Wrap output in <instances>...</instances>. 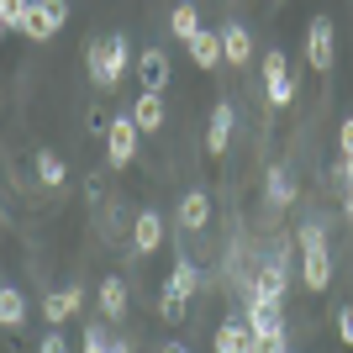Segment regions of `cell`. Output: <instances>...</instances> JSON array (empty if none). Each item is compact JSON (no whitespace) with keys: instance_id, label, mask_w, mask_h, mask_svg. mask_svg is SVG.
<instances>
[{"instance_id":"obj_8","label":"cell","mask_w":353,"mask_h":353,"mask_svg":"<svg viewBox=\"0 0 353 353\" xmlns=\"http://www.w3.org/2000/svg\"><path fill=\"white\" fill-rule=\"evenodd\" d=\"M227 143H232V101H216L211 127H206V153H211V159H221V153H227Z\"/></svg>"},{"instance_id":"obj_29","label":"cell","mask_w":353,"mask_h":353,"mask_svg":"<svg viewBox=\"0 0 353 353\" xmlns=\"http://www.w3.org/2000/svg\"><path fill=\"white\" fill-rule=\"evenodd\" d=\"M338 332H343V343H348V348H353V306H348V311H343V316H338Z\"/></svg>"},{"instance_id":"obj_20","label":"cell","mask_w":353,"mask_h":353,"mask_svg":"<svg viewBox=\"0 0 353 353\" xmlns=\"http://www.w3.org/2000/svg\"><path fill=\"white\" fill-rule=\"evenodd\" d=\"M185 301H190L185 290H174V285H163V295H159V316H163L169 327H179V322H185V311H190Z\"/></svg>"},{"instance_id":"obj_30","label":"cell","mask_w":353,"mask_h":353,"mask_svg":"<svg viewBox=\"0 0 353 353\" xmlns=\"http://www.w3.org/2000/svg\"><path fill=\"white\" fill-rule=\"evenodd\" d=\"M338 148H343V153H353V117L343 121V132H338Z\"/></svg>"},{"instance_id":"obj_11","label":"cell","mask_w":353,"mask_h":353,"mask_svg":"<svg viewBox=\"0 0 353 353\" xmlns=\"http://www.w3.org/2000/svg\"><path fill=\"white\" fill-rule=\"evenodd\" d=\"M221 59H227V53H221V32H206V27H201V32L190 37V63H195V69H216Z\"/></svg>"},{"instance_id":"obj_19","label":"cell","mask_w":353,"mask_h":353,"mask_svg":"<svg viewBox=\"0 0 353 353\" xmlns=\"http://www.w3.org/2000/svg\"><path fill=\"white\" fill-rule=\"evenodd\" d=\"M37 179H43L48 190H63V159L53 148H37Z\"/></svg>"},{"instance_id":"obj_25","label":"cell","mask_w":353,"mask_h":353,"mask_svg":"<svg viewBox=\"0 0 353 353\" xmlns=\"http://www.w3.org/2000/svg\"><path fill=\"white\" fill-rule=\"evenodd\" d=\"M280 79H290V63H285L280 48H269L264 53V85H280Z\"/></svg>"},{"instance_id":"obj_6","label":"cell","mask_w":353,"mask_h":353,"mask_svg":"<svg viewBox=\"0 0 353 353\" xmlns=\"http://www.w3.org/2000/svg\"><path fill=\"white\" fill-rule=\"evenodd\" d=\"M332 16H311V27H306V59H311V69L316 74H327L332 69Z\"/></svg>"},{"instance_id":"obj_3","label":"cell","mask_w":353,"mask_h":353,"mask_svg":"<svg viewBox=\"0 0 353 353\" xmlns=\"http://www.w3.org/2000/svg\"><path fill=\"white\" fill-rule=\"evenodd\" d=\"M63 21H69V0H32L21 37H32V43H48V37H53Z\"/></svg>"},{"instance_id":"obj_28","label":"cell","mask_w":353,"mask_h":353,"mask_svg":"<svg viewBox=\"0 0 353 353\" xmlns=\"http://www.w3.org/2000/svg\"><path fill=\"white\" fill-rule=\"evenodd\" d=\"M37 348H43V353H63V332H59V327H53V332H48V338L37 343Z\"/></svg>"},{"instance_id":"obj_32","label":"cell","mask_w":353,"mask_h":353,"mask_svg":"<svg viewBox=\"0 0 353 353\" xmlns=\"http://www.w3.org/2000/svg\"><path fill=\"white\" fill-rule=\"evenodd\" d=\"M343 216H353V190H348V206H343Z\"/></svg>"},{"instance_id":"obj_15","label":"cell","mask_w":353,"mask_h":353,"mask_svg":"<svg viewBox=\"0 0 353 353\" xmlns=\"http://www.w3.org/2000/svg\"><path fill=\"white\" fill-rule=\"evenodd\" d=\"M101 311H105V322H121V316H127V285H121L117 274L101 280Z\"/></svg>"},{"instance_id":"obj_24","label":"cell","mask_w":353,"mask_h":353,"mask_svg":"<svg viewBox=\"0 0 353 353\" xmlns=\"http://www.w3.org/2000/svg\"><path fill=\"white\" fill-rule=\"evenodd\" d=\"M269 201H274V206H290V201H295V179L285 174V169L269 174Z\"/></svg>"},{"instance_id":"obj_16","label":"cell","mask_w":353,"mask_h":353,"mask_svg":"<svg viewBox=\"0 0 353 353\" xmlns=\"http://www.w3.org/2000/svg\"><path fill=\"white\" fill-rule=\"evenodd\" d=\"M137 74H143V90H163V79H169V59H163L159 48H143Z\"/></svg>"},{"instance_id":"obj_31","label":"cell","mask_w":353,"mask_h":353,"mask_svg":"<svg viewBox=\"0 0 353 353\" xmlns=\"http://www.w3.org/2000/svg\"><path fill=\"white\" fill-rule=\"evenodd\" d=\"M343 179H348V190H353V153H343Z\"/></svg>"},{"instance_id":"obj_18","label":"cell","mask_w":353,"mask_h":353,"mask_svg":"<svg viewBox=\"0 0 353 353\" xmlns=\"http://www.w3.org/2000/svg\"><path fill=\"white\" fill-rule=\"evenodd\" d=\"M169 32H174L179 43H190L195 32H201V11H195L190 0H185V6H174V16H169Z\"/></svg>"},{"instance_id":"obj_14","label":"cell","mask_w":353,"mask_h":353,"mask_svg":"<svg viewBox=\"0 0 353 353\" xmlns=\"http://www.w3.org/2000/svg\"><path fill=\"white\" fill-rule=\"evenodd\" d=\"M132 121L143 127V132H159V127H163V95H159V90H143V95H137Z\"/></svg>"},{"instance_id":"obj_2","label":"cell","mask_w":353,"mask_h":353,"mask_svg":"<svg viewBox=\"0 0 353 353\" xmlns=\"http://www.w3.org/2000/svg\"><path fill=\"white\" fill-rule=\"evenodd\" d=\"M127 53H132V48H127V37H95V43H90V79H95V85L101 90H111L121 79V74H127Z\"/></svg>"},{"instance_id":"obj_9","label":"cell","mask_w":353,"mask_h":353,"mask_svg":"<svg viewBox=\"0 0 353 353\" xmlns=\"http://www.w3.org/2000/svg\"><path fill=\"white\" fill-rule=\"evenodd\" d=\"M174 216H179V227H185V232H201V227L211 221V195H206V190H190L185 201H179Z\"/></svg>"},{"instance_id":"obj_12","label":"cell","mask_w":353,"mask_h":353,"mask_svg":"<svg viewBox=\"0 0 353 353\" xmlns=\"http://www.w3.org/2000/svg\"><path fill=\"white\" fill-rule=\"evenodd\" d=\"M159 243H163V216H159V211H143V216L132 221V248L137 253H153Z\"/></svg>"},{"instance_id":"obj_26","label":"cell","mask_w":353,"mask_h":353,"mask_svg":"<svg viewBox=\"0 0 353 353\" xmlns=\"http://www.w3.org/2000/svg\"><path fill=\"white\" fill-rule=\"evenodd\" d=\"M85 348H90V353H105V348H121V343L105 338V327H101V322H90V327H85Z\"/></svg>"},{"instance_id":"obj_13","label":"cell","mask_w":353,"mask_h":353,"mask_svg":"<svg viewBox=\"0 0 353 353\" xmlns=\"http://www.w3.org/2000/svg\"><path fill=\"white\" fill-rule=\"evenodd\" d=\"M221 53H227L232 63H248L253 59V37H248L243 21H227V27H221Z\"/></svg>"},{"instance_id":"obj_21","label":"cell","mask_w":353,"mask_h":353,"mask_svg":"<svg viewBox=\"0 0 353 353\" xmlns=\"http://www.w3.org/2000/svg\"><path fill=\"white\" fill-rule=\"evenodd\" d=\"M285 285H290V264H285V259H274V264H264V274H259V285H253V290L285 295Z\"/></svg>"},{"instance_id":"obj_27","label":"cell","mask_w":353,"mask_h":353,"mask_svg":"<svg viewBox=\"0 0 353 353\" xmlns=\"http://www.w3.org/2000/svg\"><path fill=\"white\" fill-rule=\"evenodd\" d=\"M290 101H295V79H280V85H269V105H274V111H285Z\"/></svg>"},{"instance_id":"obj_4","label":"cell","mask_w":353,"mask_h":353,"mask_svg":"<svg viewBox=\"0 0 353 353\" xmlns=\"http://www.w3.org/2000/svg\"><path fill=\"white\" fill-rule=\"evenodd\" d=\"M248 327L259 332V348H264L269 338H285V322H280V295H264V290H253V301H248Z\"/></svg>"},{"instance_id":"obj_1","label":"cell","mask_w":353,"mask_h":353,"mask_svg":"<svg viewBox=\"0 0 353 353\" xmlns=\"http://www.w3.org/2000/svg\"><path fill=\"white\" fill-rule=\"evenodd\" d=\"M301 280H306L311 290H327V285H332V253H327V237H322L316 221L301 227Z\"/></svg>"},{"instance_id":"obj_17","label":"cell","mask_w":353,"mask_h":353,"mask_svg":"<svg viewBox=\"0 0 353 353\" xmlns=\"http://www.w3.org/2000/svg\"><path fill=\"white\" fill-rule=\"evenodd\" d=\"M0 322L11 327V332L27 322V301H21V290H16V285H0Z\"/></svg>"},{"instance_id":"obj_10","label":"cell","mask_w":353,"mask_h":353,"mask_svg":"<svg viewBox=\"0 0 353 353\" xmlns=\"http://www.w3.org/2000/svg\"><path fill=\"white\" fill-rule=\"evenodd\" d=\"M79 301H85V295H79V285H63V290H53V295L43 301V316H48L53 327H63L74 311H79Z\"/></svg>"},{"instance_id":"obj_7","label":"cell","mask_w":353,"mask_h":353,"mask_svg":"<svg viewBox=\"0 0 353 353\" xmlns=\"http://www.w3.org/2000/svg\"><path fill=\"white\" fill-rule=\"evenodd\" d=\"M216 353H248L259 348V332L248 327V316H227V322L216 327V343H211Z\"/></svg>"},{"instance_id":"obj_23","label":"cell","mask_w":353,"mask_h":353,"mask_svg":"<svg viewBox=\"0 0 353 353\" xmlns=\"http://www.w3.org/2000/svg\"><path fill=\"white\" fill-rule=\"evenodd\" d=\"M169 285L185 295H195V285H201V269L190 264V259H174V274H169Z\"/></svg>"},{"instance_id":"obj_22","label":"cell","mask_w":353,"mask_h":353,"mask_svg":"<svg viewBox=\"0 0 353 353\" xmlns=\"http://www.w3.org/2000/svg\"><path fill=\"white\" fill-rule=\"evenodd\" d=\"M27 11H32V0H0V27L21 32V27H27Z\"/></svg>"},{"instance_id":"obj_5","label":"cell","mask_w":353,"mask_h":353,"mask_svg":"<svg viewBox=\"0 0 353 353\" xmlns=\"http://www.w3.org/2000/svg\"><path fill=\"white\" fill-rule=\"evenodd\" d=\"M137 132H143V127H137L132 117H117L111 127H105V163H111V169H127V163H132Z\"/></svg>"}]
</instances>
